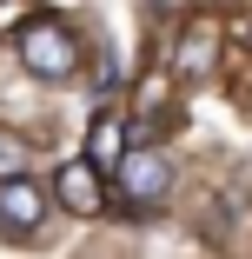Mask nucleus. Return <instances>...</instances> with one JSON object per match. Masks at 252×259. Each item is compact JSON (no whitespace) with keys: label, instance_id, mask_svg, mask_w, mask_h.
<instances>
[{"label":"nucleus","instance_id":"1","mask_svg":"<svg viewBox=\"0 0 252 259\" xmlns=\"http://www.w3.org/2000/svg\"><path fill=\"white\" fill-rule=\"evenodd\" d=\"M20 54H27V73L67 80V73L80 67V40H73L60 20H27V27H20Z\"/></svg>","mask_w":252,"mask_h":259},{"label":"nucleus","instance_id":"2","mask_svg":"<svg viewBox=\"0 0 252 259\" xmlns=\"http://www.w3.org/2000/svg\"><path fill=\"white\" fill-rule=\"evenodd\" d=\"M40 220H46L40 180L33 173H0V226H7L14 239H27V233H40Z\"/></svg>","mask_w":252,"mask_h":259},{"label":"nucleus","instance_id":"3","mask_svg":"<svg viewBox=\"0 0 252 259\" xmlns=\"http://www.w3.org/2000/svg\"><path fill=\"white\" fill-rule=\"evenodd\" d=\"M113 180H120V193H126L133 206H139V199L153 206V199L173 186V166H166V153H126V160L113 166Z\"/></svg>","mask_w":252,"mask_h":259},{"label":"nucleus","instance_id":"4","mask_svg":"<svg viewBox=\"0 0 252 259\" xmlns=\"http://www.w3.org/2000/svg\"><path fill=\"white\" fill-rule=\"evenodd\" d=\"M60 206H67L73 220H93L99 206H107V186H99V166H93V160L60 166Z\"/></svg>","mask_w":252,"mask_h":259},{"label":"nucleus","instance_id":"5","mask_svg":"<svg viewBox=\"0 0 252 259\" xmlns=\"http://www.w3.org/2000/svg\"><path fill=\"white\" fill-rule=\"evenodd\" d=\"M86 160H93L99 173H113V166L126 160V126H120V113H99V120H93V133H86Z\"/></svg>","mask_w":252,"mask_h":259},{"label":"nucleus","instance_id":"6","mask_svg":"<svg viewBox=\"0 0 252 259\" xmlns=\"http://www.w3.org/2000/svg\"><path fill=\"white\" fill-rule=\"evenodd\" d=\"M173 67H179V73H206V67H213V27H186Z\"/></svg>","mask_w":252,"mask_h":259},{"label":"nucleus","instance_id":"7","mask_svg":"<svg viewBox=\"0 0 252 259\" xmlns=\"http://www.w3.org/2000/svg\"><path fill=\"white\" fill-rule=\"evenodd\" d=\"M27 160H33V140L14 133V126H0V173H20Z\"/></svg>","mask_w":252,"mask_h":259},{"label":"nucleus","instance_id":"8","mask_svg":"<svg viewBox=\"0 0 252 259\" xmlns=\"http://www.w3.org/2000/svg\"><path fill=\"white\" fill-rule=\"evenodd\" d=\"M27 20H33V0H0V33H14Z\"/></svg>","mask_w":252,"mask_h":259}]
</instances>
